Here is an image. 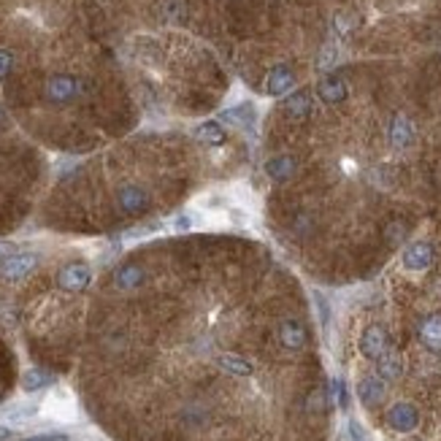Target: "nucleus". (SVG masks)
Wrapping results in <instances>:
<instances>
[{"label":"nucleus","instance_id":"nucleus-1","mask_svg":"<svg viewBox=\"0 0 441 441\" xmlns=\"http://www.w3.org/2000/svg\"><path fill=\"white\" fill-rule=\"evenodd\" d=\"M44 414L52 420H60V423H71L76 417V403L74 396L68 390H55L52 396L44 401Z\"/></svg>","mask_w":441,"mask_h":441},{"label":"nucleus","instance_id":"nucleus-2","mask_svg":"<svg viewBox=\"0 0 441 441\" xmlns=\"http://www.w3.org/2000/svg\"><path fill=\"white\" fill-rule=\"evenodd\" d=\"M360 352L371 360H379L382 355L390 352V338H387V331L382 325H371L365 328L363 336H360Z\"/></svg>","mask_w":441,"mask_h":441},{"label":"nucleus","instance_id":"nucleus-3","mask_svg":"<svg viewBox=\"0 0 441 441\" xmlns=\"http://www.w3.org/2000/svg\"><path fill=\"white\" fill-rule=\"evenodd\" d=\"M35 265H38L35 255H11V258L0 260V276L8 282H16V279H25Z\"/></svg>","mask_w":441,"mask_h":441},{"label":"nucleus","instance_id":"nucleus-4","mask_svg":"<svg viewBox=\"0 0 441 441\" xmlns=\"http://www.w3.org/2000/svg\"><path fill=\"white\" fill-rule=\"evenodd\" d=\"M430 263H433V246L430 244L414 241L403 249V265L409 271H425Z\"/></svg>","mask_w":441,"mask_h":441},{"label":"nucleus","instance_id":"nucleus-5","mask_svg":"<svg viewBox=\"0 0 441 441\" xmlns=\"http://www.w3.org/2000/svg\"><path fill=\"white\" fill-rule=\"evenodd\" d=\"M90 268L84 263H74V265H65L60 271V287L62 290H71V292H79L90 285Z\"/></svg>","mask_w":441,"mask_h":441},{"label":"nucleus","instance_id":"nucleus-6","mask_svg":"<svg viewBox=\"0 0 441 441\" xmlns=\"http://www.w3.org/2000/svg\"><path fill=\"white\" fill-rule=\"evenodd\" d=\"M387 423H390V428L406 433V430H414V428H417L420 414H417V409H414L411 403H396L393 409L387 411Z\"/></svg>","mask_w":441,"mask_h":441},{"label":"nucleus","instance_id":"nucleus-7","mask_svg":"<svg viewBox=\"0 0 441 441\" xmlns=\"http://www.w3.org/2000/svg\"><path fill=\"white\" fill-rule=\"evenodd\" d=\"M292 84H295V74L290 71L287 65H276L265 79V92L268 95H285V92L292 90Z\"/></svg>","mask_w":441,"mask_h":441},{"label":"nucleus","instance_id":"nucleus-8","mask_svg":"<svg viewBox=\"0 0 441 441\" xmlns=\"http://www.w3.org/2000/svg\"><path fill=\"white\" fill-rule=\"evenodd\" d=\"M420 338L428 350L441 352V314H430L420 322Z\"/></svg>","mask_w":441,"mask_h":441},{"label":"nucleus","instance_id":"nucleus-9","mask_svg":"<svg viewBox=\"0 0 441 441\" xmlns=\"http://www.w3.org/2000/svg\"><path fill=\"white\" fill-rule=\"evenodd\" d=\"M317 95H320L325 103H338V101L347 98V84L338 76H325L317 84Z\"/></svg>","mask_w":441,"mask_h":441},{"label":"nucleus","instance_id":"nucleus-10","mask_svg":"<svg viewBox=\"0 0 441 441\" xmlns=\"http://www.w3.org/2000/svg\"><path fill=\"white\" fill-rule=\"evenodd\" d=\"M357 396H360L365 406H379L382 398H384V384H382L379 377H365L357 384Z\"/></svg>","mask_w":441,"mask_h":441},{"label":"nucleus","instance_id":"nucleus-11","mask_svg":"<svg viewBox=\"0 0 441 441\" xmlns=\"http://www.w3.org/2000/svg\"><path fill=\"white\" fill-rule=\"evenodd\" d=\"M76 90H79L76 79L71 76H55L49 79V84H46V92H49L52 101H71L76 95Z\"/></svg>","mask_w":441,"mask_h":441},{"label":"nucleus","instance_id":"nucleus-12","mask_svg":"<svg viewBox=\"0 0 441 441\" xmlns=\"http://www.w3.org/2000/svg\"><path fill=\"white\" fill-rule=\"evenodd\" d=\"M279 336H282V344H285L287 350H301V347L306 344V328L301 325V322H295V320L282 322Z\"/></svg>","mask_w":441,"mask_h":441},{"label":"nucleus","instance_id":"nucleus-13","mask_svg":"<svg viewBox=\"0 0 441 441\" xmlns=\"http://www.w3.org/2000/svg\"><path fill=\"white\" fill-rule=\"evenodd\" d=\"M390 141L396 144L398 149L409 147L411 141H414V125H411L403 114H396V120H393V125H390Z\"/></svg>","mask_w":441,"mask_h":441},{"label":"nucleus","instance_id":"nucleus-14","mask_svg":"<svg viewBox=\"0 0 441 441\" xmlns=\"http://www.w3.org/2000/svg\"><path fill=\"white\" fill-rule=\"evenodd\" d=\"M265 171H268V176L271 179H276V182H285V179H290L292 176V171H295V160L292 157H274L268 166H265Z\"/></svg>","mask_w":441,"mask_h":441},{"label":"nucleus","instance_id":"nucleus-15","mask_svg":"<svg viewBox=\"0 0 441 441\" xmlns=\"http://www.w3.org/2000/svg\"><path fill=\"white\" fill-rule=\"evenodd\" d=\"M309 108H311L309 92H295V95H290L287 101H285V111H287L290 117H306Z\"/></svg>","mask_w":441,"mask_h":441},{"label":"nucleus","instance_id":"nucleus-16","mask_svg":"<svg viewBox=\"0 0 441 441\" xmlns=\"http://www.w3.org/2000/svg\"><path fill=\"white\" fill-rule=\"evenodd\" d=\"M117 287H122V290H133V287H138L141 282H144V271L138 268V265H125V268H120L117 271Z\"/></svg>","mask_w":441,"mask_h":441},{"label":"nucleus","instance_id":"nucleus-17","mask_svg":"<svg viewBox=\"0 0 441 441\" xmlns=\"http://www.w3.org/2000/svg\"><path fill=\"white\" fill-rule=\"evenodd\" d=\"M52 382H55L52 374H46L41 368H30V371H25V377H22V387H25L28 393H33V390H41V387L52 384Z\"/></svg>","mask_w":441,"mask_h":441},{"label":"nucleus","instance_id":"nucleus-18","mask_svg":"<svg viewBox=\"0 0 441 441\" xmlns=\"http://www.w3.org/2000/svg\"><path fill=\"white\" fill-rule=\"evenodd\" d=\"M217 363L222 365L228 374H233V377H249L252 374V365L246 363L244 357H239V355H222Z\"/></svg>","mask_w":441,"mask_h":441},{"label":"nucleus","instance_id":"nucleus-19","mask_svg":"<svg viewBox=\"0 0 441 441\" xmlns=\"http://www.w3.org/2000/svg\"><path fill=\"white\" fill-rule=\"evenodd\" d=\"M120 203L122 209H127V212H138L147 203V195L138 187H125V190H120Z\"/></svg>","mask_w":441,"mask_h":441},{"label":"nucleus","instance_id":"nucleus-20","mask_svg":"<svg viewBox=\"0 0 441 441\" xmlns=\"http://www.w3.org/2000/svg\"><path fill=\"white\" fill-rule=\"evenodd\" d=\"M377 363H379V377L382 379H398V377H401V357L393 355V352L382 355Z\"/></svg>","mask_w":441,"mask_h":441},{"label":"nucleus","instance_id":"nucleus-21","mask_svg":"<svg viewBox=\"0 0 441 441\" xmlns=\"http://www.w3.org/2000/svg\"><path fill=\"white\" fill-rule=\"evenodd\" d=\"M195 136H198L203 144H214V147H217V144L225 141V130H222L217 122H203L198 130H195Z\"/></svg>","mask_w":441,"mask_h":441},{"label":"nucleus","instance_id":"nucleus-22","mask_svg":"<svg viewBox=\"0 0 441 441\" xmlns=\"http://www.w3.org/2000/svg\"><path fill=\"white\" fill-rule=\"evenodd\" d=\"M225 120H233V122H239V125H244V122H252L255 120V108L249 106V103L230 108V111H225Z\"/></svg>","mask_w":441,"mask_h":441},{"label":"nucleus","instance_id":"nucleus-23","mask_svg":"<svg viewBox=\"0 0 441 441\" xmlns=\"http://www.w3.org/2000/svg\"><path fill=\"white\" fill-rule=\"evenodd\" d=\"M336 57H338V49H336L333 44H328L320 52V57H317V68H320V71H328V68H333V65H336Z\"/></svg>","mask_w":441,"mask_h":441},{"label":"nucleus","instance_id":"nucleus-24","mask_svg":"<svg viewBox=\"0 0 441 441\" xmlns=\"http://www.w3.org/2000/svg\"><path fill=\"white\" fill-rule=\"evenodd\" d=\"M33 414H35V406H16V409L8 411V423H14V425L28 423Z\"/></svg>","mask_w":441,"mask_h":441},{"label":"nucleus","instance_id":"nucleus-25","mask_svg":"<svg viewBox=\"0 0 441 441\" xmlns=\"http://www.w3.org/2000/svg\"><path fill=\"white\" fill-rule=\"evenodd\" d=\"M347 430H350V439H352V441H371V439H368V433H365L363 425H360L357 420H350V425H347Z\"/></svg>","mask_w":441,"mask_h":441},{"label":"nucleus","instance_id":"nucleus-26","mask_svg":"<svg viewBox=\"0 0 441 441\" xmlns=\"http://www.w3.org/2000/svg\"><path fill=\"white\" fill-rule=\"evenodd\" d=\"M11 52H6V49H0V79L8 74V68H11Z\"/></svg>","mask_w":441,"mask_h":441},{"label":"nucleus","instance_id":"nucleus-27","mask_svg":"<svg viewBox=\"0 0 441 441\" xmlns=\"http://www.w3.org/2000/svg\"><path fill=\"white\" fill-rule=\"evenodd\" d=\"M11 255H16V244H11V241H0V260L11 258Z\"/></svg>","mask_w":441,"mask_h":441},{"label":"nucleus","instance_id":"nucleus-28","mask_svg":"<svg viewBox=\"0 0 441 441\" xmlns=\"http://www.w3.org/2000/svg\"><path fill=\"white\" fill-rule=\"evenodd\" d=\"M25 441H62V436H57V433H46V436H30V439Z\"/></svg>","mask_w":441,"mask_h":441},{"label":"nucleus","instance_id":"nucleus-29","mask_svg":"<svg viewBox=\"0 0 441 441\" xmlns=\"http://www.w3.org/2000/svg\"><path fill=\"white\" fill-rule=\"evenodd\" d=\"M176 228L179 230L190 228V217H179V219H176Z\"/></svg>","mask_w":441,"mask_h":441}]
</instances>
